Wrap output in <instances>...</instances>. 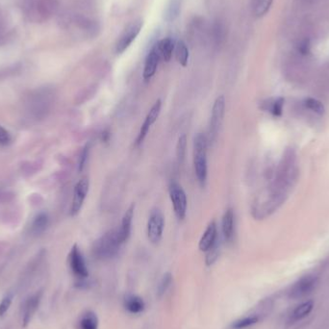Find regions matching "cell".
Masks as SVG:
<instances>
[{
  "instance_id": "obj_35",
  "label": "cell",
  "mask_w": 329,
  "mask_h": 329,
  "mask_svg": "<svg viewBox=\"0 0 329 329\" xmlns=\"http://www.w3.org/2000/svg\"><path fill=\"white\" fill-rule=\"evenodd\" d=\"M110 137H111V134H110L109 130H104L100 135V139L104 143H107L109 141Z\"/></svg>"
},
{
  "instance_id": "obj_1",
  "label": "cell",
  "mask_w": 329,
  "mask_h": 329,
  "mask_svg": "<svg viewBox=\"0 0 329 329\" xmlns=\"http://www.w3.org/2000/svg\"><path fill=\"white\" fill-rule=\"evenodd\" d=\"M121 245L117 230H110L95 242L93 246V254L95 258L99 260L112 259L118 253Z\"/></svg>"
},
{
  "instance_id": "obj_5",
  "label": "cell",
  "mask_w": 329,
  "mask_h": 329,
  "mask_svg": "<svg viewBox=\"0 0 329 329\" xmlns=\"http://www.w3.org/2000/svg\"><path fill=\"white\" fill-rule=\"evenodd\" d=\"M143 27V21L141 19L135 20L131 22L122 34L119 36L116 44H115V52L117 54L123 53L135 41L137 36L140 34L141 29Z\"/></svg>"
},
{
  "instance_id": "obj_21",
  "label": "cell",
  "mask_w": 329,
  "mask_h": 329,
  "mask_svg": "<svg viewBox=\"0 0 329 329\" xmlns=\"http://www.w3.org/2000/svg\"><path fill=\"white\" fill-rule=\"evenodd\" d=\"M99 322L97 314L93 311H87L78 322V329H99Z\"/></svg>"
},
{
  "instance_id": "obj_4",
  "label": "cell",
  "mask_w": 329,
  "mask_h": 329,
  "mask_svg": "<svg viewBox=\"0 0 329 329\" xmlns=\"http://www.w3.org/2000/svg\"><path fill=\"white\" fill-rule=\"evenodd\" d=\"M168 194H169V198L173 206V211L175 213V216L177 217V219H184L186 217L187 206H188L187 197H186L184 190L179 184L175 182H171L168 186Z\"/></svg>"
},
{
  "instance_id": "obj_14",
  "label": "cell",
  "mask_w": 329,
  "mask_h": 329,
  "mask_svg": "<svg viewBox=\"0 0 329 329\" xmlns=\"http://www.w3.org/2000/svg\"><path fill=\"white\" fill-rule=\"evenodd\" d=\"M161 58L159 56V53L156 49V48L154 47L149 53L147 56L146 58V62H145V67H144V79L145 80H150L151 77L155 74L159 62H160Z\"/></svg>"
},
{
  "instance_id": "obj_33",
  "label": "cell",
  "mask_w": 329,
  "mask_h": 329,
  "mask_svg": "<svg viewBox=\"0 0 329 329\" xmlns=\"http://www.w3.org/2000/svg\"><path fill=\"white\" fill-rule=\"evenodd\" d=\"M89 154V145H86L85 148H83L80 157H79V162H78V169L79 171H82L84 166H85V163L87 161V157Z\"/></svg>"
},
{
  "instance_id": "obj_32",
  "label": "cell",
  "mask_w": 329,
  "mask_h": 329,
  "mask_svg": "<svg viewBox=\"0 0 329 329\" xmlns=\"http://www.w3.org/2000/svg\"><path fill=\"white\" fill-rule=\"evenodd\" d=\"M311 49V44L308 39H304L297 45V50L301 55L309 54Z\"/></svg>"
},
{
  "instance_id": "obj_28",
  "label": "cell",
  "mask_w": 329,
  "mask_h": 329,
  "mask_svg": "<svg viewBox=\"0 0 329 329\" xmlns=\"http://www.w3.org/2000/svg\"><path fill=\"white\" fill-rule=\"evenodd\" d=\"M171 283H172V274L170 273L164 274L163 277L161 278L158 284V288H157V295L159 297H162L164 296L167 289L170 287Z\"/></svg>"
},
{
  "instance_id": "obj_2",
  "label": "cell",
  "mask_w": 329,
  "mask_h": 329,
  "mask_svg": "<svg viewBox=\"0 0 329 329\" xmlns=\"http://www.w3.org/2000/svg\"><path fill=\"white\" fill-rule=\"evenodd\" d=\"M194 164L197 180L204 184L207 177V139L198 133L194 141Z\"/></svg>"
},
{
  "instance_id": "obj_19",
  "label": "cell",
  "mask_w": 329,
  "mask_h": 329,
  "mask_svg": "<svg viewBox=\"0 0 329 329\" xmlns=\"http://www.w3.org/2000/svg\"><path fill=\"white\" fill-rule=\"evenodd\" d=\"M174 47L175 45L170 38H165V39L161 40L155 46L161 60H163L164 62H168L171 59L172 53L174 51Z\"/></svg>"
},
{
  "instance_id": "obj_27",
  "label": "cell",
  "mask_w": 329,
  "mask_h": 329,
  "mask_svg": "<svg viewBox=\"0 0 329 329\" xmlns=\"http://www.w3.org/2000/svg\"><path fill=\"white\" fill-rule=\"evenodd\" d=\"M186 148H187V137L186 135H182L178 139V143L176 147V156H177V162L179 164H182L184 161Z\"/></svg>"
},
{
  "instance_id": "obj_9",
  "label": "cell",
  "mask_w": 329,
  "mask_h": 329,
  "mask_svg": "<svg viewBox=\"0 0 329 329\" xmlns=\"http://www.w3.org/2000/svg\"><path fill=\"white\" fill-rule=\"evenodd\" d=\"M88 192H89V179L87 177H83L77 182V184L74 187L73 198L70 208V215L72 217L76 216L80 212Z\"/></svg>"
},
{
  "instance_id": "obj_13",
  "label": "cell",
  "mask_w": 329,
  "mask_h": 329,
  "mask_svg": "<svg viewBox=\"0 0 329 329\" xmlns=\"http://www.w3.org/2000/svg\"><path fill=\"white\" fill-rule=\"evenodd\" d=\"M217 241H218L217 224L215 221H211L199 241L198 247L201 251L207 252L215 245Z\"/></svg>"
},
{
  "instance_id": "obj_7",
  "label": "cell",
  "mask_w": 329,
  "mask_h": 329,
  "mask_svg": "<svg viewBox=\"0 0 329 329\" xmlns=\"http://www.w3.org/2000/svg\"><path fill=\"white\" fill-rule=\"evenodd\" d=\"M164 227V219L159 209L151 211L148 221V237L152 244H157L162 239Z\"/></svg>"
},
{
  "instance_id": "obj_3",
  "label": "cell",
  "mask_w": 329,
  "mask_h": 329,
  "mask_svg": "<svg viewBox=\"0 0 329 329\" xmlns=\"http://www.w3.org/2000/svg\"><path fill=\"white\" fill-rule=\"evenodd\" d=\"M28 9L32 20H47L57 12L58 2L57 0H35L29 5Z\"/></svg>"
},
{
  "instance_id": "obj_30",
  "label": "cell",
  "mask_w": 329,
  "mask_h": 329,
  "mask_svg": "<svg viewBox=\"0 0 329 329\" xmlns=\"http://www.w3.org/2000/svg\"><path fill=\"white\" fill-rule=\"evenodd\" d=\"M207 255H206V264L207 266H211L213 265L216 260L219 257V244L218 241L215 243V245L207 251Z\"/></svg>"
},
{
  "instance_id": "obj_29",
  "label": "cell",
  "mask_w": 329,
  "mask_h": 329,
  "mask_svg": "<svg viewBox=\"0 0 329 329\" xmlns=\"http://www.w3.org/2000/svg\"><path fill=\"white\" fill-rule=\"evenodd\" d=\"M284 99L283 98H278L275 100H274L271 104L268 110L272 113V115L274 116H280L283 112V106H284Z\"/></svg>"
},
{
  "instance_id": "obj_23",
  "label": "cell",
  "mask_w": 329,
  "mask_h": 329,
  "mask_svg": "<svg viewBox=\"0 0 329 329\" xmlns=\"http://www.w3.org/2000/svg\"><path fill=\"white\" fill-rule=\"evenodd\" d=\"M174 53L177 62L181 66H186L189 60V50L186 44L183 41L177 42V44L174 47Z\"/></svg>"
},
{
  "instance_id": "obj_8",
  "label": "cell",
  "mask_w": 329,
  "mask_h": 329,
  "mask_svg": "<svg viewBox=\"0 0 329 329\" xmlns=\"http://www.w3.org/2000/svg\"><path fill=\"white\" fill-rule=\"evenodd\" d=\"M68 263L72 274L79 279H85L89 276L88 267L86 265L85 259L78 248L77 245H74L69 252Z\"/></svg>"
},
{
  "instance_id": "obj_11",
  "label": "cell",
  "mask_w": 329,
  "mask_h": 329,
  "mask_svg": "<svg viewBox=\"0 0 329 329\" xmlns=\"http://www.w3.org/2000/svg\"><path fill=\"white\" fill-rule=\"evenodd\" d=\"M224 109H225V99L223 96H220L216 99L213 109H212V115H211L210 128H209V134L212 140L215 139V136L217 135L219 131V126L223 119Z\"/></svg>"
},
{
  "instance_id": "obj_16",
  "label": "cell",
  "mask_w": 329,
  "mask_h": 329,
  "mask_svg": "<svg viewBox=\"0 0 329 329\" xmlns=\"http://www.w3.org/2000/svg\"><path fill=\"white\" fill-rule=\"evenodd\" d=\"M221 230L223 238L226 242H230L234 235V212L229 208L225 211L221 220Z\"/></svg>"
},
{
  "instance_id": "obj_34",
  "label": "cell",
  "mask_w": 329,
  "mask_h": 329,
  "mask_svg": "<svg viewBox=\"0 0 329 329\" xmlns=\"http://www.w3.org/2000/svg\"><path fill=\"white\" fill-rule=\"evenodd\" d=\"M11 141V136L9 134V132L0 125V145H8Z\"/></svg>"
},
{
  "instance_id": "obj_24",
  "label": "cell",
  "mask_w": 329,
  "mask_h": 329,
  "mask_svg": "<svg viewBox=\"0 0 329 329\" xmlns=\"http://www.w3.org/2000/svg\"><path fill=\"white\" fill-rule=\"evenodd\" d=\"M48 224H49L48 214L41 213L33 220L32 225H31V231L33 234L39 235L46 230Z\"/></svg>"
},
{
  "instance_id": "obj_17",
  "label": "cell",
  "mask_w": 329,
  "mask_h": 329,
  "mask_svg": "<svg viewBox=\"0 0 329 329\" xmlns=\"http://www.w3.org/2000/svg\"><path fill=\"white\" fill-rule=\"evenodd\" d=\"M146 303L142 297L136 295H128L124 298V308L130 314H140L145 310Z\"/></svg>"
},
{
  "instance_id": "obj_15",
  "label": "cell",
  "mask_w": 329,
  "mask_h": 329,
  "mask_svg": "<svg viewBox=\"0 0 329 329\" xmlns=\"http://www.w3.org/2000/svg\"><path fill=\"white\" fill-rule=\"evenodd\" d=\"M134 210H135V205L132 204L127 211L124 213L122 220H121V225L120 228L117 229L118 233V238L121 244H124L130 236L131 233V225H132V219L134 217Z\"/></svg>"
},
{
  "instance_id": "obj_12",
  "label": "cell",
  "mask_w": 329,
  "mask_h": 329,
  "mask_svg": "<svg viewBox=\"0 0 329 329\" xmlns=\"http://www.w3.org/2000/svg\"><path fill=\"white\" fill-rule=\"evenodd\" d=\"M42 292H39L37 294H35L34 296H30L23 307V316H22V327L26 328L29 323L31 322L33 316L35 315L37 309L39 308L40 302H41V298H42Z\"/></svg>"
},
{
  "instance_id": "obj_20",
  "label": "cell",
  "mask_w": 329,
  "mask_h": 329,
  "mask_svg": "<svg viewBox=\"0 0 329 329\" xmlns=\"http://www.w3.org/2000/svg\"><path fill=\"white\" fill-rule=\"evenodd\" d=\"M274 0H250L252 15L257 17H263L270 11Z\"/></svg>"
},
{
  "instance_id": "obj_10",
  "label": "cell",
  "mask_w": 329,
  "mask_h": 329,
  "mask_svg": "<svg viewBox=\"0 0 329 329\" xmlns=\"http://www.w3.org/2000/svg\"><path fill=\"white\" fill-rule=\"evenodd\" d=\"M161 107H162L161 100L158 99L154 103V105L151 107V109L148 112V114L147 115L146 119H145L143 125L141 126L140 132H139L137 140H136V146H139V145H141L144 142V140L147 137V135H148L151 125L157 120V118H158V116L160 115V112H161Z\"/></svg>"
},
{
  "instance_id": "obj_22",
  "label": "cell",
  "mask_w": 329,
  "mask_h": 329,
  "mask_svg": "<svg viewBox=\"0 0 329 329\" xmlns=\"http://www.w3.org/2000/svg\"><path fill=\"white\" fill-rule=\"evenodd\" d=\"M181 5L182 0H169L164 12V18L167 22L173 21L177 18L181 11Z\"/></svg>"
},
{
  "instance_id": "obj_26",
  "label": "cell",
  "mask_w": 329,
  "mask_h": 329,
  "mask_svg": "<svg viewBox=\"0 0 329 329\" xmlns=\"http://www.w3.org/2000/svg\"><path fill=\"white\" fill-rule=\"evenodd\" d=\"M259 321V318L257 316H249V317H246L244 319L238 320L235 323H233L232 325V329H245L247 328H249L255 324H257Z\"/></svg>"
},
{
  "instance_id": "obj_18",
  "label": "cell",
  "mask_w": 329,
  "mask_h": 329,
  "mask_svg": "<svg viewBox=\"0 0 329 329\" xmlns=\"http://www.w3.org/2000/svg\"><path fill=\"white\" fill-rule=\"evenodd\" d=\"M313 308H314L313 300H307L305 302H302L291 314V318H290L291 322L296 323V322L303 320L312 312Z\"/></svg>"
},
{
  "instance_id": "obj_25",
  "label": "cell",
  "mask_w": 329,
  "mask_h": 329,
  "mask_svg": "<svg viewBox=\"0 0 329 329\" xmlns=\"http://www.w3.org/2000/svg\"><path fill=\"white\" fill-rule=\"evenodd\" d=\"M304 106L318 115H323L326 111L325 105L320 100L312 98H308L304 100Z\"/></svg>"
},
{
  "instance_id": "obj_6",
  "label": "cell",
  "mask_w": 329,
  "mask_h": 329,
  "mask_svg": "<svg viewBox=\"0 0 329 329\" xmlns=\"http://www.w3.org/2000/svg\"><path fill=\"white\" fill-rule=\"evenodd\" d=\"M318 285V278L307 275L296 281L289 292V296L293 299H300L310 295Z\"/></svg>"
},
{
  "instance_id": "obj_31",
  "label": "cell",
  "mask_w": 329,
  "mask_h": 329,
  "mask_svg": "<svg viewBox=\"0 0 329 329\" xmlns=\"http://www.w3.org/2000/svg\"><path fill=\"white\" fill-rule=\"evenodd\" d=\"M13 298H14V295L12 293L7 294L1 300L0 302V317H3L8 310L10 309V306L13 302Z\"/></svg>"
}]
</instances>
